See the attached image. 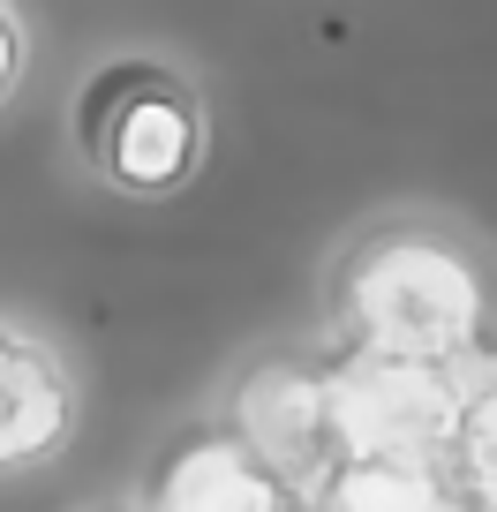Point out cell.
<instances>
[{
  "label": "cell",
  "instance_id": "6da1fadb",
  "mask_svg": "<svg viewBox=\"0 0 497 512\" xmlns=\"http://www.w3.org/2000/svg\"><path fill=\"white\" fill-rule=\"evenodd\" d=\"M497 317V264L452 211L392 204L347 226L317 279V332L354 362L467 369Z\"/></svg>",
  "mask_w": 497,
  "mask_h": 512
},
{
  "label": "cell",
  "instance_id": "7a4b0ae2",
  "mask_svg": "<svg viewBox=\"0 0 497 512\" xmlns=\"http://www.w3.org/2000/svg\"><path fill=\"white\" fill-rule=\"evenodd\" d=\"M68 144L91 189L121 204H174L211 166V91L151 46L98 53L68 106Z\"/></svg>",
  "mask_w": 497,
  "mask_h": 512
},
{
  "label": "cell",
  "instance_id": "3957f363",
  "mask_svg": "<svg viewBox=\"0 0 497 512\" xmlns=\"http://www.w3.org/2000/svg\"><path fill=\"white\" fill-rule=\"evenodd\" d=\"M83 437V369L53 324L0 309V482H38Z\"/></svg>",
  "mask_w": 497,
  "mask_h": 512
},
{
  "label": "cell",
  "instance_id": "277c9868",
  "mask_svg": "<svg viewBox=\"0 0 497 512\" xmlns=\"http://www.w3.org/2000/svg\"><path fill=\"white\" fill-rule=\"evenodd\" d=\"M445 467L460 482L467 512H497V354L467 362L460 415H452V437H445Z\"/></svg>",
  "mask_w": 497,
  "mask_h": 512
},
{
  "label": "cell",
  "instance_id": "5b68a950",
  "mask_svg": "<svg viewBox=\"0 0 497 512\" xmlns=\"http://www.w3.org/2000/svg\"><path fill=\"white\" fill-rule=\"evenodd\" d=\"M31 61H38V31H31V16H23V0H0V113L23 98Z\"/></svg>",
  "mask_w": 497,
  "mask_h": 512
},
{
  "label": "cell",
  "instance_id": "8992f818",
  "mask_svg": "<svg viewBox=\"0 0 497 512\" xmlns=\"http://www.w3.org/2000/svg\"><path fill=\"white\" fill-rule=\"evenodd\" d=\"M83 512H151V505H144V497H91Z\"/></svg>",
  "mask_w": 497,
  "mask_h": 512
}]
</instances>
